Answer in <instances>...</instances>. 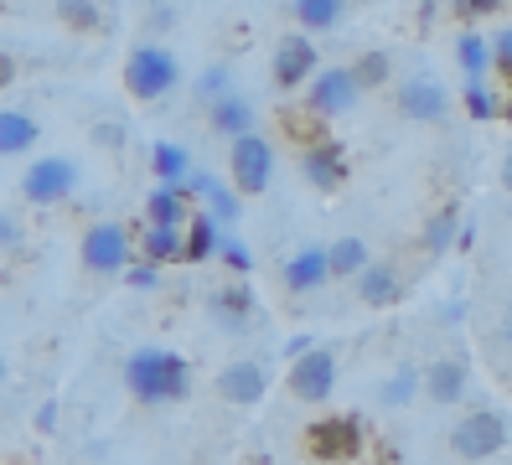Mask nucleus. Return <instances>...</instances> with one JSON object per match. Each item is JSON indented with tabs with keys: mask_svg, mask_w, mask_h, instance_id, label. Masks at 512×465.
Listing matches in <instances>:
<instances>
[{
	"mask_svg": "<svg viewBox=\"0 0 512 465\" xmlns=\"http://www.w3.org/2000/svg\"><path fill=\"white\" fill-rule=\"evenodd\" d=\"M125 388L150 403V409H161V403H176L192 393V367L187 357H176L171 347H140L130 362H125Z\"/></svg>",
	"mask_w": 512,
	"mask_h": 465,
	"instance_id": "1",
	"label": "nucleus"
},
{
	"mask_svg": "<svg viewBox=\"0 0 512 465\" xmlns=\"http://www.w3.org/2000/svg\"><path fill=\"white\" fill-rule=\"evenodd\" d=\"M182 83V62H176L166 47H156V42H145V47H135L130 52V62H125V88L135 93V99H166V93Z\"/></svg>",
	"mask_w": 512,
	"mask_h": 465,
	"instance_id": "2",
	"label": "nucleus"
},
{
	"mask_svg": "<svg viewBox=\"0 0 512 465\" xmlns=\"http://www.w3.org/2000/svg\"><path fill=\"white\" fill-rule=\"evenodd\" d=\"M228 171H233V192L238 197H259L275 181V145L264 135H238L228 150Z\"/></svg>",
	"mask_w": 512,
	"mask_h": 465,
	"instance_id": "3",
	"label": "nucleus"
},
{
	"mask_svg": "<svg viewBox=\"0 0 512 465\" xmlns=\"http://www.w3.org/2000/svg\"><path fill=\"white\" fill-rule=\"evenodd\" d=\"M306 450L326 465H342V460H357L363 455V424L352 414H326L306 429Z\"/></svg>",
	"mask_w": 512,
	"mask_h": 465,
	"instance_id": "4",
	"label": "nucleus"
},
{
	"mask_svg": "<svg viewBox=\"0 0 512 465\" xmlns=\"http://www.w3.org/2000/svg\"><path fill=\"white\" fill-rule=\"evenodd\" d=\"M78 192V166L68 155H47V161H32V171L21 176V197L32 207H57Z\"/></svg>",
	"mask_w": 512,
	"mask_h": 465,
	"instance_id": "5",
	"label": "nucleus"
},
{
	"mask_svg": "<svg viewBox=\"0 0 512 465\" xmlns=\"http://www.w3.org/2000/svg\"><path fill=\"white\" fill-rule=\"evenodd\" d=\"M507 445V419L497 409H471L456 429H450V450L461 460H492Z\"/></svg>",
	"mask_w": 512,
	"mask_h": 465,
	"instance_id": "6",
	"label": "nucleus"
},
{
	"mask_svg": "<svg viewBox=\"0 0 512 465\" xmlns=\"http://www.w3.org/2000/svg\"><path fill=\"white\" fill-rule=\"evenodd\" d=\"M130 254H135V238L125 223H94L83 233V269L88 274H119L130 269Z\"/></svg>",
	"mask_w": 512,
	"mask_h": 465,
	"instance_id": "7",
	"label": "nucleus"
},
{
	"mask_svg": "<svg viewBox=\"0 0 512 465\" xmlns=\"http://www.w3.org/2000/svg\"><path fill=\"white\" fill-rule=\"evenodd\" d=\"M285 383L300 403H326L337 388V347H311L306 357H295Z\"/></svg>",
	"mask_w": 512,
	"mask_h": 465,
	"instance_id": "8",
	"label": "nucleus"
},
{
	"mask_svg": "<svg viewBox=\"0 0 512 465\" xmlns=\"http://www.w3.org/2000/svg\"><path fill=\"white\" fill-rule=\"evenodd\" d=\"M357 99H363V88H357L352 68H321L306 83V104H311L316 119H337V114L357 109Z\"/></svg>",
	"mask_w": 512,
	"mask_h": 465,
	"instance_id": "9",
	"label": "nucleus"
},
{
	"mask_svg": "<svg viewBox=\"0 0 512 465\" xmlns=\"http://www.w3.org/2000/svg\"><path fill=\"white\" fill-rule=\"evenodd\" d=\"M399 109L404 119H419V124H440L450 114V88L430 73H419V78H404L399 88Z\"/></svg>",
	"mask_w": 512,
	"mask_h": 465,
	"instance_id": "10",
	"label": "nucleus"
},
{
	"mask_svg": "<svg viewBox=\"0 0 512 465\" xmlns=\"http://www.w3.org/2000/svg\"><path fill=\"white\" fill-rule=\"evenodd\" d=\"M316 73H321V68H316V42H311V37H285L280 52H275V68H269L275 88H280V93L306 88Z\"/></svg>",
	"mask_w": 512,
	"mask_h": 465,
	"instance_id": "11",
	"label": "nucleus"
},
{
	"mask_svg": "<svg viewBox=\"0 0 512 465\" xmlns=\"http://www.w3.org/2000/svg\"><path fill=\"white\" fill-rule=\"evenodd\" d=\"M264 388H269V372L259 362H249V357H238V362H228L218 372V398L238 403V409H254V403L264 398Z\"/></svg>",
	"mask_w": 512,
	"mask_h": 465,
	"instance_id": "12",
	"label": "nucleus"
},
{
	"mask_svg": "<svg viewBox=\"0 0 512 465\" xmlns=\"http://www.w3.org/2000/svg\"><path fill=\"white\" fill-rule=\"evenodd\" d=\"M300 176H306L316 192H337V186L347 181V155L342 145H331V140H316L300 150Z\"/></svg>",
	"mask_w": 512,
	"mask_h": 465,
	"instance_id": "13",
	"label": "nucleus"
},
{
	"mask_svg": "<svg viewBox=\"0 0 512 465\" xmlns=\"http://www.w3.org/2000/svg\"><path fill=\"white\" fill-rule=\"evenodd\" d=\"M466 383H471V372H466V362H461V357H440V362H430V367H425V393H430V403H440V409L461 403Z\"/></svg>",
	"mask_w": 512,
	"mask_h": 465,
	"instance_id": "14",
	"label": "nucleus"
},
{
	"mask_svg": "<svg viewBox=\"0 0 512 465\" xmlns=\"http://www.w3.org/2000/svg\"><path fill=\"white\" fill-rule=\"evenodd\" d=\"M326 279H331V269H326V248H300V254L285 264V285H290L295 295L321 290Z\"/></svg>",
	"mask_w": 512,
	"mask_h": 465,
	"instance_id": "15",
	"label": "nucleus"
},
{
	"mask_svg": "<svg viewBox=\"0 0 512 465\" xmlns=\"http://www.w3.org/2000/svg\"><path fill=\"white\" fill-rule=\"evenodd\" d=\"M187 186H156V192H150L145 197V217H150V223H156V228H182L187 223Z\"/></svg>",
	"mask_w": 512,
	"mask_h": 465,
	"instance_id": "16",
	"label": "nucleus"
},
{
	"mask_svg": "<svg viewBox=\"0 0 512 465\" xmlns=\"http://www.w3.org/2000/svg\"><path fill=\"white\" fill-rule=\"evenodd\" d=\"M218 248H223V228L213 223V217H192V228H182V259L187 264H207V259H218Z\"/></svg>",
	"mask_w": 512,
	"mask_h": 465,
	"instance_id": "17",
	"label": "nucleus"
},
{
	"mask_svg": "<svg viewBox=\"0 0 512 465\" xmlns=\"http://www.w3.org/2000/svg\"><path fill=\"white\" fill-rule=\"evenodd\" d=\"M207 109H213V130H218V135H228V140L254 135V104L244 99V93H228V99L207 104Z\"/></svg>",
	"mask_w": 512,
	"mask_h": 465,
	"instance_id": "18",
	"label": "nucleus"
},
{
	"mask_svg": "<svg viewBox=\"0 0 512 465\" xmlns=\"http://www.w3.org/2000/svg\"><path fill=\"white\" fill-rule=\"evenodd\" d=\"M213 321H223L228 331H249V321H254V295H249L244 285L218 290V295H213Z\"/></svg>",
	"mask_w": 512,
	"mask_h": 465,
	"instance_id": "19",
	"label": "nucleus"
},
{
	"mask_svg": "<svg viewBox=\"0 0 512 465\" xmlns=\"http://www.w3.org/2000/svg\"><path fill=\"white\" fill-rule=\"evenodd\" d=\"M150 166H156V176H161L166 186H187V176H192V155H187V145L156 140V145H150Z\"/></svg>",
	"mask_w": 512,
	"mask_h": 465,
	"instance_id": "20",
	"label": "nucleus"
},
{
	"mask_svg": "<svg viewBox=\"0 0 512 465\" xmlns=\"http://www.w3.org/2000/svg\"><path fill=\"white\" fill-rule=\"evenodd\" d=\"M357 295H363L368 305H394L404 295V285H399V274L388 264H368L363 274H357Z\"/></svg>",
	"mask_w": 512,
	"mask_h": 465,
	"instance_id": "21",
	"label": "nucleus"
},
{
	"mask_svg": "<svg viewBox=\"0 0 512 465\" xmlns=\"http://www.w3.org/2000/svg\"><path fill=\"white\" fill-rule=\"evenodd\" d=\"M368 264H373V259H368V243H363V238H337V243L326 248V269L337 274V279H357Z\"/></svg>",
	"mask_w": 512,
	"mask_h": 465,
	"instance_id": "22",
	"label": "nucleus"
},
{
	"mask_svg": "<svg viewBox=\"0 0 512 465\" xmlns=\"http://www.w3.org/2000/svg\"><path fill=\"white\" fill-rule=\"evenodd\" d=\"M37 145V119L21 114V109H6L0 114V155H21Z\"/></svg>",
	"mask_w": 512,
	"mask_h": 465,
	"instance_id": "23",
	"label": "nucleus"
},
{
	"mask_svg": "<svg viewBox=\"0 0 512 465\" xmlns=\"http://www.w3.org/2000/svg\"><path fill=\"white\" fill-rule=\"evenodd\" d=\"M140 254H145L150 264L182 259V228H156V223H145V233H140Z\"/></svg>",
	"mask_w": 512,
	"mask_h": 465,
	"instance_id": "24",
	"label": "nucleus"
},
{
	"mask_svg": "<svg viewBox=\"0 0 512 465\" xmlns=\"http://www.w3.org/2000/svg\"><path fill=\"white\" fill-rule=\"evenodd\" d=\"M295 21L306 31H331L342 21V0H295Z\"/></svg>",
	"mask_w": 512,
	"mask_h": 465,
	"instance_id": "25",
	"label": "nucleus"
},
{
	"mask_svg": "<svg viewBox=\"0 0 512 465\" xmlns=\"http://www.w3.org/2000/svg\"><path fill=\"white\" fill-rule=\"evenodd\" d=\"M414 393H419V367H394V378L378 388V403L383 409H404Z\"/></svg>",
	"mask_w": 512,
	"mask_h": 465,
	"instance_id": "26",
	"label": "nucleus"
},
{
	"mask_svg": "<svg viewBox=\"0 0 512 465\" xmlns=\"http://www.w3.org/2000/svg\"><path fill=\"white\" fill-rule=\"evenodd\" d=\"M456 57H461L466 78H487V68H492V47L481 42L476 31H461V42H456Z\"/></svg>",
	"mask_w": 512,
	"mask_h": 465,
	"instance_id": "27",
	"label": "nucleus"
},
{
	"mask_svg": "<svg viewBox=\"0 0 512 465\" xmlns=\"http://www.w3.org/2000/svg\"><path fill=\"white\" fill-rule=\"evenodd\" d=\"M207 217H213L218 228H233L238 217H244V197L228 192V186L218 181V186H213V197H207Z\"/></svg>",
	"mask_w": 512,
	"mask_h": 465,
	"instance_id": "28",
	"label": "nucleus"
},
{
	"mask_svg": "<svg viewBox=\"0 0 512 465\" xmlns=\"http://www.w3.org/2000/svg\"><path fill=\"white\" fill-rule=\"evenodd\" d=\"M461 99H466V114L471 119H497V99H492V88H487V78H466V88H461Z\"/></svg>",
	"mask_w": 512,
	"mask_h": 465,
	"instance_id": "29",
	"label": "nucleus"
},
{
	"mask_svg": "<svg viewBox=\"0 0 512 465\" xmlns=\"http://www.w3.org/2000/svg\"><path fill=\"white\" fill-rule=\"evenodd\" d=\"M425 254H445L450 243H456V212H435L430 223H425Z\"/></svg>",
	"mask_w": 512,
	"mask_h": 465,
	"instance_id": "30",
	"label": "nucleus"
},
{
	"mask_svg": "<svg viewBox=\"0 0 512 465\" xmlns=\"http://www.w3.org/2000/svg\"><path fill=\"white\" fill-rule=\"evenodd\" d=\"M352 78H357V88H378V83H388V52H363L352 62Z\"/></svg>",
	"mask_w": 512,
	"mask_h": 465,
	"instance_id": "31",
	"label": "nucleus"
},
{
	"mask_svg": "<svg viewBox=\"0 0 512 465\" xmlns=\"http://www.w3.org/2000/svg\"><path fill=\"white\" fill-rule=\"evenodd\" d=\"M228 83H233V73L218 62V68H207V73L197 78V99H202V104H218V99H228V93H233Z\"/></svg>",
	"mask_w": 512,
	"mask_h": 465,
	"instance_id": "32",
	"label": "nucleus"
},
{
	"mask_svg": "<svg viewBox=\"0 0 512 465\" xmlns=\"http://www.w3.org/2000/svg\"><path fill=\"white\" fill-rule=\"evenodd\" d=\"M218 259L233 269V274H249L254 269V254H249V248H244V238H228L223 233V248H218Z\"/></svg>",
	"mask_w": 512,
	"mask_h": 465,
	"instance_id": "33",
	"label": "nucleus"
},
{
	"mask_svg": "<svg viewBox=\"0 0 512 465\" xmlns=\"http://www.w3.org/2000/svg\"><path fill=\"white\" fill-rule=\"evenodd\" d=\"M57 11H63L68 26H99V6H94V0H57Z\"/></svg>",
	"mask_w": 512,
	"mask_h": 465,
	"instance_id": "34",
	"label": "nucleus"
},
{
	"mask_svg": "<svg viewBox=\"0 0 512 465\" xmlns=\"http://www.w3.org/2000/svg\"><path fill=\"white\" fill-rule=\"evenodd\" d=\"M161 285V264H150V259H130V290H156Z\"/></svg>",
	"mask_w": 512,
	"mask_h": 465,
	"instance_id": "35",
	"label": "nucleus"
},
{
	"mask_svg": "<svg viewBox=\"0 0 512 465\" xmlns=\"http://www.w3.org/2000/svg\"><path fill=\"white\" fill-rule=\"evenodd\" d=\"M213 186H218L213 171H197V166H192V176H187V197H202V202H207V197H213Z\"/></svg>",
	"mask_w": 512,
	"mask_h": 465,
	"instance_id": "36",
	"label": "nucleus"
},
{
	"mask_svg": "<svg viewBox=\"0 0 512 465\" xmlns=\"http://www.w3.org/2000/svg\"><path fill=\"white\" fill-rule=\"evenodd\" d=\"M497 6H502V0H456V11H461V16H492Z\"/></svg>",
	"mask_w": 512,
	"mask_h": 465,
	"instance_id": "37",
	"label": "nucleus"
},
{
	"mask_svg": "<svg viewBox=\"0 0 512 465\" xmlns=\"http://www.w3.org/2000/svg\"><path fill=\"white\" fill-rule=\"evenodd\" d=\"M11 243H21V228H16V217L0 212V248H11Z\"/></svg>",
	"mask_w": 512,
	"mask_h": 465,
	"instance_id": "38",
	"label": "nucleus"
},
{
	"mask_svg": "<svg viewBox=\"0 0 512 465\" xmlns=\"http://www.w3.org/2000/svg\"><path fill=\"white\" fill-rule=\"evenodd\" d=\"M311 347H316V341H311V336H290V341H285V357L295 362V357H306Z\"/></svg>",
	"mask_w": 512,
	"mask_h": 465,
	"instance_id": "39",
	"label": "nucleus"
},
{
	"mask_svg": "<svg viewBox=\"0 0 512 465\" xmlns=\"http://www.w3.org/2000/svg\"><path fill=\"white\" fill-rule=\"evenodd\" d=\"M99 140L104 145H125V130H119V124H99Z\"/></svg>",
	"mask_w": 512,
	"mask_h": 465,
	"instance_id": "40",
	"label": "nucleus"
},
{
	"mask_svg": "<svg viewBox=\"0 0 512 465\" xmlns=\"http://www.w3.org/2000/svg\"><path fill=\"white\" fill-rule=\"evenodd\" d=\"M11 78H16V62H11V57H0V88H6Z\"/></svg>",
	"mask_w": 512,
	"mask_h": 465,
	"instance_id": "41",
	"label": "nucleus"
},
{
	"mask_svg": "<svg viewBox=\"0 0 512 465\" xmlns=\"http://www.w3.org/2000/svg\"><path fill=\"white\" fill-rule=\"evenodd\" d=\"M52 424H57V409H52V403H47V409L37 414V429H52Z\"/></svg>",
	"mask_w": 512,
	"mask_h": 465,
	"instance_id": "42",
	"label": "nucleus"
},
{
	"mask_svg": "<svg viewBox=\"0 0 512 465\" xmlns=\"http://www.w3.org/2000/svg\"><path fill=\"white\" fill-rule=\"evenodd\" d=\"M502 186H507V192H512V150L502 155Z\"/></svg>",
	"mask_w": 512,
	"mask_h": 465,
	"instance_id": "43",
	"label": "nucleus"
},
{
	"mask_svg": "<svg viewBox=\"0 0 512 465\" xmlns=\"http://www.w3.org/2000/svg\"><path fill=\"white\" fill-rule=\"evenodd\" d=\"M6 378H11V362H6V352H0V388H6Z\"/></svg>",
	"mask_w": 512,
	"mask_h": 465,
	"instance_id": "44",
	"label": "nucleus"
},
{
	"mask_svg": "<svg viewBox=\"0 0 512 465\" xmlns=\"http://www.w3.org/2000/svg\"><path fill=\"white\" fill-rule=\"evenodd\" d=\"M502 341H507V347H512V321H507V326H502Z\"/></svg>",
	"mask_w": 512,
	"mask_h": 465,
	"instance_id": "45",
	"label": "nucleus"
},
{
	"mask_svg": "<svg viewBox=\"0 0 512 465\" xmlns=\"http://www.w3.org/2000/svg\"><path fill=\"white\" fill-rule=\"evenodd\" d=\"M502 114H507V119H512V99H507V109H502Z\"/></svg>",
	"mask_w": 512,
	"mask_h": 465,
	"instance_id": "46",
	"label": "nucleus"
}]
</instances>
